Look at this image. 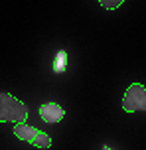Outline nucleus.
Segmentation results:
<instances>
[{"mask_svg": "<svg viewBox=\"0 0 146 150\" xmlns=\"http://www.w3.org/2000/svg\"><path fill=\"white\" fill-rule=\"evenodd\" d=\"M28 107L20 99L8 93H0V122H26Z\"/></svg>", "mask_w": 146, "mask_h": 150, "instance_id": "obj_1", "label": "nucleus"}, {"mask_svg": "<svg viewBox=\"0 0 146 150\" xmlns=\"http://www.w3.org/2000/svg\"><path fill=\"white\" fill-rule=\"evenodd\" d=\"M14 134L24 140V142H30L34 146H38V148H49L51 146V136L46 134V132H42L38 128L34 127H28L26 122H18L14 127Z\"/></svg>", "mask_w": 146, "mask_h": 150, "instance_id": "obj_2", "label": "nucleus"}, {"mask_svg": "<svg viewBox=\"0 0 146 150\" xmlns=\"http://www.w3.org/2000/svg\"><path fill=\"white\" fill-rule=\"evenodd\" d=\"M123 109L126 112L146 111V87L140 83H132L123 97Z\"/></svg>", "mask_w": 146, "mask_h": 150, "instance_id": "obj_3", "label": "nucleus"}, {"mask_svg": "<svg viewBox=\"0 0 146 150\" xmlns=\"http://www.w3.org/2000/svg\"><path fill=\"white\" fill-rule=\"evenodd\" d=\"M63 115H65V111L57 103H44L39 107V117L46 122H59L63 119Z\"/></svg>", "mask_w": 146, "mask_h": 150, "instance_id": "obj_4", "label": "nucleus"}, {"mask_svg": "<svg viewBox=\"0 0 146 150\" xmlns=\"http://www.w3.org/2000/svg\"><path fill=\"white\" fill-rule=\"evenodd\" d=\"M65 69H67V52L59 50L55 53V59H54V71L55 73H63Z\"/></svg>", "mask_w": 146, "mask_h": 150, "instance_id": "obj_5", "label": "nucleus"}, {"mask_svg": "<svg viewBox=\"0 0 146 150\" xmlns=\"http://www.w3.org/2000/svg\"><path fill=\"white\" fill-rule=\"evenodd\" d=\"M123 2L124 0H99V4L103 8H107V10H115V8H118Z\"/></svg>", "mask_w": 146, "mask_h": 150, "instance_id": "obj_6", "label": "nucleus"}, {"mask_svg": "<svg viewBox=\"0 0 146 150\" xmlns=\"http://www.w3.org/2000/svg\"><path fill=\"white\" fill-rule=\"evenodd\" d=\"M103 150H113V148H111V146H107V144H105V146H103Z\"/></svg>", "mask_w": 146, "mask_h": 150, "instance_id": "obj_7", "label": "nucleus"}]
</instances>
